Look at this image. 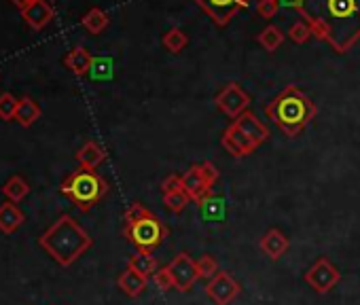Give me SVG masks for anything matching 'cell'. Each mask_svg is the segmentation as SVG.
<instances>
[{"instance_id":"obj_1","label":"cell","mask_w":360,"mask_h":305,"mask_svg":"<svg viewBox=\"0 0 360 305\" xmlns=\"http://www.w3.org/2000/svg\"><path fill=\"white\" fill-rule=\"evenodd\" d=\"M39 246L62 267H70L77 263L91 246L94 238L70 216L62 214L41 238Z\"/></svg>"},{"instance_id":"obj_2","label":"cell","mask_w":360,"mask_h":305,"mask_svg":"<svg viewBox=\"0 0 360 305\" xmlns=\"http://www.w3.org/2000/svg\"><path fill=\"white\" fill-rule=\"evenodd\" d=\"M318 108L307 93H303L297 85H288L280 91L267 106L265 115L288 136L297 138L316 117Z\"/></svg>"},{"instance_id":"obj_3","label":"cell","mask_w":360,"mask_h":305,"mask_svg":"<svg viewBox=\"0 0 360 305\" xmlns=\"http://www.w3.org/2000/svg\"><path fill=\"white\" fill-rule=\"evenodd\" d=\"M60 193L66 195L81 212H89L108 193V183L96 170L79 168L64 179Z\"/></svg>"},{"instance_id":"obj_4","label":"cell","mask_w":360,"mask_h":305,"mask_svg":"<svg viewBox=\"0 0 360 305\" xmlns=\"http://www.w3.org/2000/svg\"><path fill=\"white\" fill-rule=\"evenodd\" d=\"M324 13L330 32L335 24H343V53H345L360 39V11L356 0H326Z\"/></svg>"},{"instance_id":"obj_5","label":"cell","mask_w":360,"mask_h":305,"mask_svg":"<svg viewBox=\"0 0 360 305\" xmlns=\"http://www.w3.org/2000/svg\"><path fill=\"white\" fill-rule=\"evenodd\" d=\"M123 233L125 238L136 246V248H142V250H155L157 246H161V242L165 240L167 235V227L150 212L148 216L131 223V225H125L123 227Z\"/></svg>"},{"instance_id":"obj_6","label":"cell","mask_w":360,"mask_h":305,"mask_svg":"<svg viewBox=\"0 0 360 305\" xmlns=\"http://www.w3.org/2000/svg\"><path fill=\"white\" fill-rule=\"evenodd\" d=\"M339 280H341V271H339L326 257L318 259V261L307 269V273H305L307 286L314 288L318 294H324V292L333 290V288L339 284Z\"/></svg>"},{"instance_id":"obj_7","label":"cell","mask_w":360,"mask_h":305,"mask_svg":"<svg viewBox=\"0 0 360 305\" xmlns=\"http://www.w3.org/2000/svg\"><path fill=\"white\" fill-rule=\"evenodd\" d=\"M193 3L217 26H227L242 9H246L250 5V0H193Z\"/></svg>"},{"instance_id":"obj_8","label":"cell","mask_w":360,"mask_h":305,"mask_svg":"<svg viewBox=\"0 0 360 305\" xmlns=\"http://www.w3.org/2000/svg\"><path fill=\"white\" fill-rule=\"evenodd\" d=\"M214 104H217V108H219L223 115H227L229 119L236 121L242 112L248 110V106H250V96H248L238 83H229L227 87H223V89L219 91V96L214 98Z\"/></svg>"},{"instance_id":"obj_9","label":"cell","mask_w":360,"mask_h":305,"mask_svg":"<svg viewBox=\"0 0 360 305\" xmlns=\"http://www.w3.org/2000/svg\"><path fill=\"white\" fill-rule=\"evenodd\" d=\"M242 292L240 282L229 273V271H219L212 280H208L206 284V294L217 303V305H229L233 303Z\"/></svg>"},{"instance_id":"obj_10","label":"cell","mask_w":360,"mask_h":305,"mask_svg":"<svg viewBox=\"0 0 360 305\" xmlns=\"http://www.w3.org/2000/svg\"><path fill=\"white\" fill-rule=\"evenodd\" d=\"M167 267L172 271V278H174V284H176V290L178 292H187L200 280L198 263L187 252H178Z\"/></svg>"},{"instance_id":"obj_11","label":"cell","mask_w":360,"mask_h":305,"mask_svg":"<svg viewBox=\"0 0 360 305\" xmlns=\"http://www.w3.org/2000/svg\"><path fill=\"white\" fill-rule=\"evenodd\" d=\"M221 144L223 148L229 152L231 157H248L250 152H255L261 144H257L250 136H246L236 123H231L223 136H221Z\"/></svg>"},{"instance_id":"obj_12","label":"cell","mask_w":360,"mask_h":305,"mask_svg":"<svg viewBox=\"0 0 360 305\" xmlns=\"http://www.w3.org/2000/svg\"><path fill=\"white\" fill-rule=\"evenodd\" d=\"M183 189H185V193L191 197V202H195L198 206H202V204L212 195V185L204 179L202 164L191 166V168L183 174Z\"/></svg>"},{"instance_id":"obj_13","label":"cell","mask_w":360,"mask_h":305,"mask_svg":"<svg viewBox=\"0 0 360 305\" xmlns=\"http://www.w3.org/2000/svg\"><path fill=\"white\" fill-rule=\"evenodd\" d=\"M22 15H24L26 24H28L30 28H34V30L47 28V26L53 22V18H56L53 7L47 3V0H34L32 5H28V7L22 11Z\"/></svg>"},{"instance_id":"obj_14","label":"cell","mask_w":360,"mask_h":305,"mask_svg":"<svg viewBox=\"0 0 360 305\" xmlns=\"http://www.w3.org/2000/svg\"><path fill=\"white\" fill-rule=\"evenodd\" d=\"M246 136H250L257 144H263L267 138H269V129H267V125L255 115V112H250V110H246V112H242L236 121H233Z\"/></svg>"},{"instance_id":"obj_15","label":"cell","mask_w":360,"mask_h":305,"mask_svg":"<svg viewBox=\"0 0 360 305\" xmlns=\"http://www.w3.org/2000/svg\"><path fill=\"white\" fill-rule=\"evenodd\" d=\"M259 246H261V250H263L271 261H278V259L284 257V252L288 250L290 242H288V238H286L280 229H269V231L261 238Z\"/></svg>"},{"instance_id":"obj_16","label":"cell","mask_w":360,"mask_h":305,"mask_svg":"<svg viewBox=\"0 0 360 305\" xmlns=\"http://www.w3.org/2000/svg\"><path fill=\"white\" fill-rule=\"evenodd\" d=\"M104 160H106V150L98 142H94V140H87L77 150V162L85 170H96L100 164H104Z\"/></svg>"},{"instance_id":"obj_17","label":"cell","mask_w":360,"mask_h":305,"mask_svg":"<svg viewBox=\"0 0 360 305\" xmlns=\"http://www.w3.org/2000/svg\"><path fill=\"white\" fill-rule=\"evenodd\" d=\"M117 284H119V288H121L127 297L136 299V297H140V294L144 292V288H146V284H148V278L142 275L140 271H136L134 267L127 265V269L119 275Z\"/></svg>"},{"instance_id":"obj_18","label":"cell","mask_w":360,"mask_h":305,"mask_svg":"<svg viewBox=\"0 0 360 305\" xmlns=\"http://www.w3.org/2000/svg\"><path fill=\"white\" fill-rule=\"evenodd\" d=\"M24 225V212L13 202L0 204V231L11 235Z\"/></svg>"},{"instance_id":"obj_19","label":"cell","mask_w":360,"mask_h":305,"mask_svg":"<svg viewBox=\"0 0 360 305\" xmlns=\"http://www.w3.org/2000/svg\"><path fill=\"white\" fill-rule=\"evenodd\" d=\"M64 66H66L72 74L85 77V74L91 70V66H94V58H91V53H89L85 47H75V49L64 58Z\"/></svg>"},{"instance_id":"obj_20","label":"cell","mask_w":360,"mask_h":305,"mask_svg":"<svg viewBox=\"0 0 360 305\" xmlns=\"http://www.w3.org/2000/svg\"><path fill=\"white\" fill-rule=\"evenodd\" d=\"M127 265L134 267L136 271H140V273L146 275V278H148V275H155V271L159 269V263H157L153 250H142V248H138L136 254L129 257V263H127Z\"/></svg>"},{"instance_id":"obj_21","label":"cell","mask_w":360,"mask_h":305,"mask_svg":"<svg viewBox=\"0 0 360 305\" xmlns=\"http://www.w3.org/2000/svg\"><path fill=\"white\" fill-rule=\"evenodd\" d=\"M41 119V106L32 100V98H22L18 102V112H15V121L22 127H30Z\"/></svg>"},{"instance_id":"obj_22","label":"cell","mask_w":360,"mask_h":305,"mask_svg":"<svg viewBox=\"0 0 360 305\" xmlns=\"http://www.w3.org/2000/svg\"><path fill=\"white\" fill-rule=\"evenodd\" d=\"M3 195L7 197V202H13V204H20L24 197H28L30 193V185L22 179V176H11L3 187H0Z\"/></svg>"},{"instance_id":"obj_23","label":"cell","mask_w":360,"mask_h":305,"mask_svg":"<svg viewBox=\"0 0 360 305\" xmlns=\"http://www.w3.org/2000/svg\"><path fill=\"white\" fill-rule=\"evenodd\" d=\"M108 15L102 11V9H98V7H94V9H89L85 15H83V20H81V24H83V28L89 32V34H102L106 28H108Z\"/></svg>"},{"instance_id":"obj_24","label":"cell","mask_w":360,"mask_h":305,"mask_svg":"<svg viewBox=\"0 0 360 305\" xmlns=\"http://www.w3.org/2000/svg\"><path fill=\"white\" fill-rule=\"evenodd\" d=\"M161 43H163V47H165L167 51H172V53H180V51H183V49L187 47L189 37H187V32H185V30L172 28V30H167V32L163 34Z\"/></svg>"},{"instance_id":"obj_25","label":"cell","mask_w":360,"mask_h":305,"mask_svg":"<svg viewBox=\"0 0 360 305\" xmlns=\"http://www.w3.org/2000/svg\"><path fill=\"white\" fill-rule=\"evenodd\" d=\"M284 43V32L276 26H267L261 30L259 34V45L267 51V53H274L280 45Z\"/></svg>"},{"instance_id":"obj_26","label":"cell","mask_w":360,"mask_h":305,"mask_svg":"<svg viewBox=\"0 0 360 305\" xmlns=\"http://www.w3.org/2000/svg\"><path fill=\"white\" fill-rule=\"evenodd\" d=\"M303 18L307 20V26L311 30V37H316L318 41L330 43L333 32H330V26H328V22L324 18H316V15H309V13H303Z\"/></svg>"},{"instance_id":"obj_27","label":"cell","mask_w":360,"mask_h":305,"mask_svg":"<svg viewBox=\"0 0 360 305\" xmlns=\"http://www.w3.org/2000/svg\"><path fill=\"white\" fill-rule=\"evenodd\" d=\"M191 197L185 193V189H180V191H172V193H163V204L169 212L178 214V212H183L187 206H189Z\"/></svg>"},{"instance_id":"obj_28","label":"cell","mask_w":360,"mask_h":305,"mask_svg":"<svg viewBox=\"0 0 360 305\" xmlns=\"http://www.w3.org/2000/svg\"><path fill=\"white\" fill-rule=\"evenodd\" d=\"M195 263H198L200 278H204V280H212V278L221 271V269H219V261H217L212 254H204V257L195 259Z\"/></svg>"},{"instance_id":"obj_29","label":"cell","mask_w":360,"mask_h":305,"mask_svg":"<svg viewBox=\"0 0 360 305\" xmlns=\"http://www.w3.org/2000/svg\"><path fill=\"white\" fill-rule=\"evenodd\" d=\"M18 98L9 91L0 93V119L3 121H11L15 119V112H18Z\"/></svg>"},{"instance_id":"obj_30","label":"cell","mask_w":360,"mask_h":305,"mask_svg":"<svg viewBox=\"0 0 360 305\" xmlns=\"http://www.w3.org/2000/svg\"><path fill=\"white\" fill-rule=\"evenodd\" d=\"M309 37H311V30H309L307 22H295V24L288 28V39H290L292 43H297V45L307 43Z\"/></svg>"},{"instance_id":"obj_31","label":"cell","mask_w":360,"mask_h":305,"mask_svg":"<svg viewBox=\"0 0 360 305\" xmlns=\"http://www.w3.org/2000/svg\"><path fill=\"white\" fill-rule=\"evenodd\" d=\"M153 282L159 290H176V284H174V278H172V271L169 267H159L153 275Z\"/></svg>"},{"instance_id":"obj_32","label":"cell","mask_w":360,"mask_h":305,"mask_svg":"<svg viewBox=\"0 0 360 305\" xmlns=\"http://www.w3.org/2000/svg\"><path fill=\"white\" fill-rule=\"evenodd\" d=\"M148 214H150V210H148L144 204L134 202V204L125 210L123 221H125V225H131V223H136V221H140V219H144V216H148Z\"/></svg>"},{"instance_id":"obj_33","label":"cell","mask_w":360,"mask_h":305,"mask_svg":"<svg viewBox=\"0 0 360 305\" xmlns=\"http://www.w3.org/2000/svg\"><path fill=\"white\" fill-rule=\"evenodd\" d=\"M280 11V3L278 0H259L257 5V13L263 18V20H271L276 18V13Z\"/></svg>"},{"instance_id":"obj_34","label":"cell","mask_w":360,"mask_h":305,"mask_svg":"<svg viewBox=\"0 0 360 305\" xmlns=\"http://www.w3.org/2000/svg\"><path fill=\"white\" fill-rule=\"evenodd\" d=\"M180 189H183V176H178V174H169L161 183V193H172V191H180Z\"/></svg>"},{"instance_id":"obj_35","label":"cell","mask_w":360,"mask_h":305,"mask_svg":"<svg viewBox=\"0 0 360 305\" xmlns=\"http://www.w3.org/2000/svg\"><path fill=\"white\" fill-rule=\"evenodd\" d=\"M202 172H204V179L214 187L217 181H219V176H221L219 170H217V166H214L212 162H204V164H202Z\"/></svg>"},{"instance_id":"obj_36","label":"cell","mask_w":360,"mask_h":305,"mask_svg":"<svg viewBox=\"0 0 360 305\" xmlns=\"http://www.w3.org/2000/svg\"><path fill=\"white\" fill-rule=\"evenodd\" d=\"M282 9H290V11H299L301 15L305 13V3L307 0H278Z\"/></svg>"},{"instance_id":"obj_37","label":"cell","mask_w":360,"mask_h":305,"mask_svg":"<svg viewBox=\"0 0 360 305\" xmlns=\"http://www.w3.org/2000/svg\"><path fill=\"white\" fill-rule=\"evenodd\" d=\"M11 3H13L15 7H20V9L24 11V9H26L28 5H32V3H34V0H11Z\"/></svg>"}]
</instances>
